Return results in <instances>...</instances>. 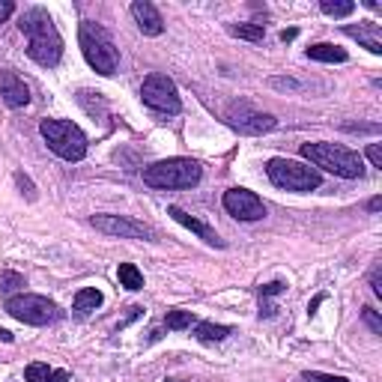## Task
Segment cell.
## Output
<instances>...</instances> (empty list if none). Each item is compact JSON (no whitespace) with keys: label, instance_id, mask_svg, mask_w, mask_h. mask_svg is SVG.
<instances>
[{"label":"cell","instance_id":"23","mask_svg":"<svg viewBox=\"0 0 382 382\" xmlns=\"http://www.w3.org/2000/svg\"><path fill=\"white\" fill-rule=\"evenodd\" d=\"M320 9L326 12L328 18H347V16H352V12H355V4H352V0H323Z\"/></svg>","mask_w":382,"mask_h":382},{"label":"cell","instance_id":"35","mask_svg":"<svg viewBox=\"0 0 382 382\" xmlns=\"http://www.w3.org/2000/svg\"><path fill=\"white\" fill-rule=\"evenodd\" d=\"M296 33H299L296 27H292V30H284V33H281V39H284V42H290V39H296Z\"/></svg>","mask_w":382,"mask_h":382},{"label":"cell","instance_id":"29","mask_svg":"<svg viewBox=\"0 0 382 382\" xmlns=\"http://www.w3.org/2000/svg\"><path fill=\"white\" fill-rule=\"evenodd\" d=\"M16 183H18V188H21V195H27V200H36V188H33V183L27 180V176L16 173Z\"/></svg>","mask_w":382,"mask_h":382},{"label":"cell","instance_id":"13","mask_svg":"<svg viewBox=\"0 0 382 382\" xmlns=\"http://www.w3.org/2000/svg\"><path fill=\"white\" fill-rule=\"evenodd\" d=\"M132 18L137 21V27H141L144 36H161L164 33L161 12L156 9V4H149V0H135L132 4Z\"/></svg>","mask_w":382,"mask_h":382},{"label":"cell","instance_id":"15","mask_svg":"<svg viewBox=\"0 0 382 382\" xmlns=\"http://www.w3.org/2000/svg\"><path fill=\"white\" fill-rule=\"evenodd\" d=\"M343 33L350 36V39H359L371 54H382V24L376 21H359V27L355 24H347Z\"/></svg>","mask_w":382,"mask_h":382},{"label":"cell","instance_id":"6","mask_svg":"<svg viewBox=\"0 0 382 382\" xmlns=\"http://www.w3.org/2000/svg\"><path fill=\"white\" fill-rule=\"evenodd\" d=\"M266 176H269L272 185L284 191H314L323 183L320 171L296 159H269L266 161Z\"/></svg>","mask_w":382,"mask_h":382},{"label":"cell","instance_id":"10","mask_svg":"<svg viewBox=\"0 0 382 382\" xmlns=\"http://www.w3.org/2000/svg\"><path fill=\"white\" fill-rule=\"evenodd\" d=\"M221 203H224V209L230 212L233 218H239V221H260V218H266V203L254 195V191H248V188H227Z\"/></svg>","mask_w":382,"mask_h":382},{"label":"cell","instance_id":"27","mask_svg":"<svg viewBox=\"0 0 382 382\" xmlns=\"http://www.w3.org/2000/svg\"><path fill=\"white\" fill-rule=\"evenodd\" d=\"M281 292H287V284H284V281H272V284L260 287V302L272 299V296H281Z\"/></svg>","mask_w":382,"mask_h":382},{"label":"cell","instance_id":"24","mask_svg":"<svg viewBox=\"0 0 382 382\" xmlns=\"http://www.w3.org/2000/svg\"><path fill=\"white\" fill-rule=\"evenodd\" d=\"M18 287H24V275L21 272H4L0 275V292L9 299V292H16Z\"/></svg>","mask_w":382,"mask_h":382},{"label":"cell","instance_id":"1","mask_svg":"<svg viewBox=\"0 0 382 382\" xmlns=\"http://www.w3.org/2000/svg\"><path fill=\"white\" fill-rule=\"evenodd\" d=\"M18 30L27 36V57L39 63L42 69H54L63 60V36L51 21L48 9L42 6L24 9L18 18Z\"/></svg>","mask_w":382,"mask_h":382},{"label":"cell","instance_id":"31","mask_svg":"<svg viewBox=\"0 0 382 382\" xmlns=\"http://www.w3.org/2000/svg\"><path fill=\"white\" fill-rule=\"evenodd\" d=\"M367 159H371L374 168H382V149H379V144H371V147H367Z\"/></svg>","mask_w":382,"mask_h":382},{"label":"cell","instance_id":"16","mask_svg":"<svg viewBox=\"0 0 382 382\" xmlns=\"http://www.w3.org/2000/svg\"><path fill=\"white\" fill-rule=\"evenodd\" d=\"M24 379L27 382H69V371L48 367L45 362H30L27 367H24Z\"/></svg>","mask_w":382,"mask_h":382},{"label":"cell","instance_id":"4","mask_svg":"<svg viewBox=\"0 0 382 382\" xmlns=\"http://www.w3.org/2000/svg\"><path fill=\"white\" fill-rule=\"evenodd\" d=\"M200 180H203L200 161L183 159V156L152 161L149 168H144V183L149 188H168V191L171 188H195Z\"/></svg>","mask_w":382,"mask_h":382},{"label":"cell","instance_id":"14","mask_svg":"<svg viewBox=\"0 0 382 382\" xmlns=\"http://www.w3.org/2000/svg\"><path fill=\"white\" fill-rule=\"evenodd\" d=\"M168 215H171L173 221H180L183 227H188L191 233H197L203 242H207V245H212V248H224V239L215 233L209 224H203L200 218H195V215H188L183 207H168Z\"/></svg>","mask_w":382,"mask_h":382},{"label":"cell","instance_id":"9","mask_svg":"<svg viewBox=\"0 0 382 382\" xmlns=\"http://www.w3.org/2000/svg\"><path fill=\"white\" fill-rule=\"evenodd\" d=\"M224 120L230 123L239 135H266V132H272L278 125L275 113L257 111L251 101H230L227 111H224Z\"/></svg>","mask_w":382,"mask_h":382},{"label":"cell","instance_id":"36","mask_svg":"<svg viewBox=\"0 0 382 382\" xmlns=\"http://www.w3.org/2000/svg\"><path fill=\"white\" fill-rule=\"evenodd\" d=\"M0 340H6V343H9V340H12V335H9V332H6V328H0Z\"/></svg>","mask_w":382,"mask_h":382},{"label":"cell","instance_id":"32","mask_svg":"<svg viewBox=\"0 0 382 382\" xmlns=\"http://www.w3.org/2000/svg\"><path fill=\"white\" fill-rule=\"evenodd\" d=\"M12 12H16V4H12V0H0V24H4Z\"/></svg>","mask_w":382,"mask_h":382},{"label":"cell","instance_id":"5","mask_svg":"<svg viewBox=\"0 0 382 382\" xmlns=\"http://www.w3.org/2000/svg\"><path fill=\"white\" fill-rule=\"evenodd\" d=\"M39 132L45 137L48 149L63 161H81L87 156V135L72 120H42Z\"/></svg>","mask_w":382,"mask_h":382},{"label":"cell","instance_id":"28","mask_svg":"<svg viewBox=\"0 0 382 382\" xmlns=\"http://www.w3.org/2000/svg\"><path fill=\"white\" fill-rule=\"evenodd\" d=\"M371 290H374L376 299H382V266H379V263L371 269Z\"/></svg>","mask_w":382,"mask_h":382},{"label":"cell","instance_id":"11","mask_svg":"<svg viewBox=\"0 0 382 382\" xmlns=\"http://www.w3.org/2000/svg\"><path fill=\"white\" fill-rule=\"evenodd\" d=\"M90 224L96 227L99 233L105 236H120V239H156V230L141 221H132V218H123V215H93Z\"/></svg>","mask_w":382,"mask_h":382},{"label":"cell","instance_id":"8","mask_svg":"<svg viewBox=\"0 0 382 382\" xmlns=\"http://www.w3.org/2000/svg\"><path fill=\"white\" fill-rule=\"evenodd\" d=\"M141 99H144V105H149L152 111H161V113H180L183 111L180 90H176V84L161 72H152L144 78Z\"/></svg>","mask_w":382,"mask_h":382},{"label":"cell","instance_id":"30","mask_svg":"<svg viewBox=\"0 0 382 382\" xmlns=\"http://www.w3.org/2000/svg\"><path fill=\"white\" fill-rule=\"evenodd\" d=\"M272 87H278V90H299V81H292V78H272Z\"/></svg>","mask_w":382,"mask_h":382},{"label":"cell","instance_id":"19","mask_svg":"<svg viewBox=\"0 0 382 382\" xmlns=\"http://www.w3.org/2000/svg\"><path fill=\"white\" fill-rule=\"evenodd\" d=\"M101 302H105V296L96 290V287H84L75 292V302H72V308L78 311V314H90L96 308H101Z\"/></svg>","mask_w":382,"mask_h":382},{"label":"cell","instance_id":"33","mask_svg":"<svg viewBox=\"0 0 382 382\" xmlns=\"http://www.w3.org/2000/svg\"><path fill=\"white\" fill-rule=\"evenodd\" d=\"M367 209H371V212H379V209H382V197H374L371 203H367Z\"/></svg>","mask_w":382,"mask_h":382},{"label":"cell","instance_id":"17","mask_svg":"<svg viewBox=\"0 0 382 382\" xmlns=\"http://www.w3.org/2000/svg\"><path fill=\"white\" fill-rule=\"evenodd\" d=\"M191 328H195V335H197V340H200V343H221L227 335L233 332L230 326H221V323H207V320H197V323L191 326Z\"/></svg>","mask_w":382,"mask_h":382},{"label":"cell","instance_id":"22","mask_svg":"<svg viewBox=\"0 0 382 382\" xmlns=\"http://www.w3.org/2000/svg\"><path fill=\"white\" fill-rule=\"evenodd\" d=\"M227 30H230L233 36H239V39L263 42V36H266V24H230Z\"/></svg>","mask_w":382,"mask_h":382},{"label":"cell","instance_id":"2","mask_svg":"<svg viewBox=\"0 0 382 382\" xmlns=\"http://www.w3.org/2000/svg\"><path fill=\"white\" fill-rule=\"evenodd\" d=\"M78 45L84 60L90 63V69L99 75H113L120 66V51L113 45L111 33L96 21H81L78 24Z\"/></svg>","mask_w":382,"mask_h":382},{"label":"cell","instance_id":"12","mask_svg":"<svg viewBox=\"0 0 382 382\" xmlns=\"http://www.w3.org/2000/svg\"><path fill=\"white\" fill-rule=\"evenodd\" d=\"M0 99L9 108H27L30 105V87L12 69H0Z\"/></svg>","mask_w":382,"mask_h":382},{"label":"cell","instance_id":"26","mask_svg":"<svg viewBox=\"0 0 382 382\" xmlns=\"http://www.w3.org/2000/svg\"><path fill=\"white\" fill-rule=\"evenodd\" d=\"M302 382H350L347 376H332V374H320V371H302Z\"/></svg>","mask_w":382,"mask_h":382},{"label":"cell","instance_id":"20","mask_svg":"<svg viewBox=\"0 0 382 382\" xmlns=\"http://www.w3.org/2000/svg\"><path fill=\"white\" fill-rule=\"evenodd\" d=\"M117 278H120V287H125V290H132V292L144 290V275H141V269H137L135 263H120Z\"/></svg>","mask_w":382,"mask_h":382},{"label":"cell","instance_id":"3","mask_svg":"<svg viewBox=\"0 0 382 382\" xmlns=\"http://www.w3.org/2000/svg\"><path fill=\"white\" fill-rule=\"evenodd\" d=\"M302 159H308L316 168H323L343 180H362L364 173V161L359 152H352L340 144H302Z\"/></svg>","mask_w":382,"mask_h":382},{"label":"cell","instance_id":"7","mask_svg":"<svg viewBox=\"0 0 382 382\" xmlns=\"http://www.w3.org/2000/svg\"><path fill=\"white\" fill-rule=\"evenodd\" d=\"M6 314L16 316L18 323L27 326H48L60 320V308L48 296H36V292H18V296L6 299Z\"/></svg>","mask_w":382,"mask_h":382},{"label":"cell","instance_id":"25","mask_svg":"<svg viewBox=\"0 0 382 382\" xmlns=\"http://www.w3.org/2000/svg\"><path fill=\"white\" fill-rule=\"evenodd\" d=\"M362 320H364V326L371 328L374 335H382V316H379L376 308H371V304H367V308H362Z\"/></svg>","mask_w":382,"mask_h":382},{"label":"cell","instance_id":"21","mask_svg":"<svg viewBox=\"0 0 382 382\" xmlns=\"http://www.w3.org/2000/svg\"><path fill=\"white\" fill-rule=\"evenodd\" d=\"M197 323V316L191 311H183V308H171L164 314V326L171 328V332H183V328H191Z\"/></svg>","mask_w":382,"mask_h":382},{"label":"cell","instance_id":"18","mask_svg":"<svg viewBox=\"0 0 382 382\" xmlns=\"http://www.w3.org/2000/svg\"><path fill=\"white\" fill-rule=\"evenodd\" d=\"M308 57L316 63H347V51L335 42H316L308 48Z\"/></svg>","mask_w":382,"mask_h":382},{"label":"cell","instance_id":"34","mask_svg":"<svg viewBox=\"0 0 382 382\" xmlns=\"http://www.w3.org/2000/svg\"><path fill=\"white\" fill-rule=\"evenodd\" d=\"M323 299H326V296H316V299H314V302L308 304V314H314L316 308H320V304H323Z\"/></svg>","mask_w":382,"mask_h":382}]
</instances>
